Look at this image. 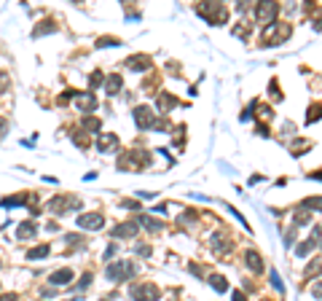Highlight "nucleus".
Returning <instances> with one entry per match:
<instances>
[{
  "label": "nucleus",
  "mask_w": 322,
  "mask_h": 301,
  "mask_svg": "<svg viewBox=\"0 0 322 301\" xmlns=\"http://www.w3.org/2000/svg\"><path fill=\"white\" fill-rule=\"evenodd\" d=\"M290 32H293L290 25H285V22H274V25L266 27V32H263V43L266 46H282L285 41L290 38Z\"/></svg>",
  "instance_id": "1"
},
{
  "label": "nucleus",
  "mask_w": 322,
  "mask_h": 301,
  "mask_svg": "<svg viewBox=\"0 0 322 301\" xmlns=\"http://www.w3.org/2000/svg\"><path fill=\"white\" fill-rule=\"evenodd\" d=\"M314 247H317V245H314V242H312V239H306V242H304V245H301V247H298V250H295V253H298V256H301V258H306V256H309V253H312V250H314Z\"/></svg>",
  "instance_id": "26"
},
{
  "label": "nucleus",
  "mask_w": 322,
  "mask_h": 301,
  "mask_svg": "<svg viewBox=\"0 0 322 301\" xmlns=\"http://www.w3.org/2000/svg\"><path fill=\"white\" fill-rule=\"evenodd\" d=\"M97 46H100V49H107V46H118V41L116 38H100Z\"/></svg>",
  "instance_id": "32"
},
{
  "label": "nucleus",
  "mask_w": 322,
  "mask_h": 301,
  "mask_svg": "<svg viewBox=\"0 0 322 301\" xmlns=\"http://www.w3.org/2000/svg\"><path fill=\"white\" fill-rule=\"evenodd\" d=\"M271 285L277 288V291H282V282H279V274L277 272H271Z\"/></svg>",
  "instance_id": "35"
},
{
  "label": "nucleus",
  "mask_w": 322,
  "mask_h": 301,
  "mask_svg": "<svg viewBox=\"0 0 322 301\" xmlns=\"http://www.w3.org/2000/svg\"><path fill=\"white\" fill-rule=\"evenodd\" d=\"M135 121H137V127H140V129H153V127H159V121L153 118V111H150L148 105L135 108Z\"/></svg>",
  "instance_id": "8"
},
{
  "label": "nucleus",
  "mask_w": 322,
  "mask_h": 301,
  "mask_svg": "<svg viewBox=\"0 0 322 301\" xmlns=\"http://www.w3.org/2000/svg\"><path fill=\"white\" fill-rule=\"evenodd\" d=\"M89 282H91V274L86 272V274H83V277H81V282H78V288H89Z\"/></svg>",
  "instance_id": "36"
},
{
  "label": "nucleus",
  "mask_w": 322,
  "mask_h": 301,
  "mask_svg": "<svg viewBox=\"0 0 322 301\" xmlns=\"http://www.w3.org/2000/svg\"><path fill=\"white\" fill-rule=\"evenodd\" d=\"M8 86H11V78H8L6 70H0V92H6Z\"/></svg>",
  "instance_id": "29"
},
{
  "label": "nucleus",
  "mask_w": 322,
  "mask_h": 301,
  "mask_svg": "<svg viewBox=\"0 0 322 301\" xmlns=\"http://www.w3.org/2000/svg\"><path fill=\"white\" fill-rule=\"evenodd\" d=\"M234 301H247V298H244V293H242V291H236V293H234Z\"/></svg>",
  "instance_id": "40"
},
{
  "label": "nucleus",
  "mask_w": 322,
  "mask_h": 301,
  "mask_svg": "<svg viewBox=\"0 0 322 301\" xmlns=\"http://www.w3.org/2000/svg\"><path fill=\"white\" fill-rule=\"evenodd\" d=\"M118 148V135H113V132H102V135H97V151L100 153H113Z\"/></svg>",
  "instance_id": "9"
},
{
  "label": "nucleus",
  "mask_w": 322,
  "mask_h": 301,
  "mask_svg": "<svg viewBox=\"0 0 322 301\" xmlns=\"http://www.w3.org/2000/svg\"><path fill=\"white\" fill-rule=\"evenodd\" d=\"M6 132H8V121H6V118H0V140L6 137Z\"/></svg>",
  "instance_id": "37"
},
{
  "label": "nucleus",
  "mask_w": 322,
  "mask_h": 301,
  "mask_svg": "<svg viewBox=\"0 0 322 301\" xmlns=\"http://www.w3.org/2000/svg\"><path fill=\"white\" fill-rule=\"evenodd\" d=\"M132 274H135V263L132 261H113L110 267H107V280H110V282H124Z\"/></svg>",
  "instance_id": "3"
},
{
  "label": "nucleus",
  "mask_w": 322,
  "mask_h": 301,
  "mask_svg": "<svg viewBox=\"0 0 322 301\" xmlns=\"http://www.w3.org/2000/svg\"><path fill=\"white\" fill-rule=\"evenodd\" d=\"M70 280H73V269H59V272H51L49 277L51 285H67Z\"/></svg>",
  "instance_id": "16"
},
{
  "label": "nucleus",
  "mask_w": 322,
  "mask_h": 301,
  "mask_svg": "<svg viewBox=\"0 0 322 301\" xmlns=\"http://www.w3.org/2000/svg\"><path fill=\"white\" fill-rule=\"evenodd\" d=\"M199 14L204 16L210 25H225V22H229V11H225L220 3H204V6H199Z\"/></svg>",
  "instance_id": "2"
},
{
  "label": "nucleus",
  "mask_w": 322,
  "mask_h": 301,
  "mask_svg": "<svg viewBox=\"0 0 322 301\" xmlns=\"http://www.w3.org/2000/svg\"><path fill=\"white\" fill-rule=\"evenodd\" d=\"M309 239H312V242H314V245H317V247H319V245H322V223H319V226H314V228H312V237H309Z\"/></svg>",
  "instance_id": "27"
},
{
  "label": "nucleus",
  "mask_w": 322,
  "mask_h": 301,
  "mask_svg": "<svg viewBox=\"0 0 322 301\" xmlns=\"http://www.w3.org/2000/svg\"><path fill=\"white\" fill-rule=\"evenodd\" d=\"M210 285H212L218 293H225V291H229V280H225L223 274H210Z\"/></svg>",
  "instance_id": "18"
},
{
  "label": "nucleus",
  "mask_w": 322,
  "mask_h": 301,
  "mask_svg": "<svg viewBox=\"0 0 322 301\" xmlns=\"http://www.w3.org/2000/svg\"><path fill=\"white\" fill-rule=\"evenodd\" d=\"M309 146H312L309 140H295V143H293V153H295V156H301V151L309 148Z\"/></svg>",
  "instance_id": "28"
},
{
  "label": "nucleus",
  "mask_w": 322,
  "mask_h": 301,
  "mask_svg": "<svg viewBox=\"0 0 322 301\" xmlns=\"http://www.w3.org/2000/svg\"><path fill=\"white\" fill-rule=\"evenodd\" d=\"M35 234H38L35 221H25V223H19V228H16V239H32Z\"/></svg>",
  "instance_id": "13"
},
{
  "label": "nucleus",
  "mask_w": 322,
  "mask_h": 301,
  "mask_svg": "<svg viewBox=\"0 0 322 301\" xmlns=\"http://www.w3.org/2000/svg\"><path fill=\"white\" fill-rule=\"evenodd\" d=\"M100 83H102V73L97 70V73H91V76H89V86H100Z\"/></svg>",
  "instance_id": "33"
},
{
  "label": "nucleus",
  "mask_w": 322,
  "mask_h": 301,
  "mask_svg": "<svg viewBox=\"0 0 322 301\" xmlns=\"http://www.w3.org/2000/svg\"><path fill=\"white\" fill-rule=\"evenodd\" d=\"M49 210L56 213V215H65L67 210H81V199H75V197H59V199H51V202H49Z\"/></svg>",
  "instance_id": "6"
},
{
  "label": "nucleus",
  "mask_w": 322,
  "mask_h": 301,
  "mask_svg": "<svg viewBox=\"0 0 322 301\" xmlns=\"http://www.w3.org/2000/svg\"><path fill=\"white\" fill-rule=\"evenodd\" d=\"M73 105H75V111L81 113H94L97 111V94L94 92H81V94H73Z\"/></svg>",
  "instance_id": "4"
},
{
  "label": "nucleus",
  "mask_w": 322,
  "mask_h": 301,
  "mask_svg": "<svg viewBox=\"0 0 322 301\" xmlns=\"http://www.w3.org/2000/svg\"><path fill=\"white\" fill-rule=\"evenodd\" d=\"M260 118H269V121H271V118H274V111H271V105H260V113H258Z\"/></svg>",
  "instance_id": "30"
},
{
  "label": "nucleus",
  "mask_w": 322,
  "mask_h": 301,
  "mask_svg": "<svg viewBox=\"0 0 322 301\" xmlns=\"http://www.w3.org/2000/svg\"><path fill=\"white\" fill-rule=\"evenodd\" d=\"M156 105H159V111H161V113H169L172 108L177 105V97H172V94H166V92H164V94H159V97H156Z\"/></svg>",
  "instance_id": "17"
},
{
  "label": "nucleus",
  "mask_w": 322,
  "mask_h": 301,
  "mask_svg": "<svg viewBox=\"0 0 322 301\" xmlns=\"http://www.w3.org/2000/svg\"><path fill=\"white\" fill-rule=\"evenodd\" d=\"M244 261H247V267L253 269L255 274H260V272H263V258H260L255 250H247V253H244Z\"/></svg>",
  "instance_id": "14"
},
{
  "label": "nucleus",
  "mask_w": 322,
  "mask_h": 301,
  "mask_svg": "<svg viewBox=\"0 0 322 301\" xmlns=\"http://www.w3.org/2000/svg\"><path fill=\"white\" fill-rule=\"evenodd\" d=\"M81 127H83V129H89L91 135H97L102 124H100V118H94V116H86V118H83V121H81Z\"/></svg>",
  "instance_id": "19"
},
{
  "label": "nucleus",
  "mask_w": 322,
  "mask_h": 301,
  "mask_svg": "<svg viewBox=\"0 0 322 301\" xmlns=\"http://www.w3.org/2000/svg\"><path fill=\"white\" fill-rule=\"evenodd\" d=\"M132 298L135 301H156L159 298V288L153 282H140L132 288Z\"/></svg>",
  "instance_id": "7"
},
{
  "label": "nucleus",
  "mask_w": 322,
  "mask_h": 301,
  "mask_svg": "<svg viewBox=\"0 0 322 301\" xmlns=\"http://www.w3.org/2000/svg\"><path fill=\"white\" fill-rule=\"evenodd\" d=\"M137 253H140V256H145V258H148V256H150V247H148V245H137Z\"/></svg>",
  "instance_id": "38"
},
{
  "label": "nucleus",
  "mask_w": 322,
  "mask_h": 301,
  "mask_svg": "<svg viewBox=\"0 0 322 301\" xmlns=\"http://www.w3.org/2000/svg\"><path fill=\"white\" fill-rule=\"evenodd\" d=\"M0 301H16V296H11V293H8V296H0Z\"/></svg>",
  "instance_id": "41"
},
{
  "label": "nucleus",
  "mask_w": 322,
  "mask_h": 301,
  "mask_svg": "<svg viewBox=\"0 0 322 301\" xmlns=\"http://www.w3.org/2000/svg\"><path fill=\"white\" fill-rule=\"evenodd\" d=\"M312 293H314L317 298H322V282H317V285L312 288Z\"/></svg>",
  "instance_id": "39"
},
{
  "label": "nucleus",
  "mask_w": 322,
  "mask_h": 301,
  "mask_svg": "<svg viewBox=\"0 0 322 301\" xmlns=\"http://www.w3.org/2000/svg\"><path fill=\"white\" fill-rule=\"evenodd\" d=\"M19 204H27V194H19L14 199H3V207H19Z\"/></svg>",
  "instance_id": "24"
},
{
  "label": "nucleus",
  "mask_w": 322,
  "mask_h": 301,
  "mask_svg": "<svg viewBox=\"0 0 322 301\" xmlns=\"http://www.w3.org/2000/svg\"><path fill=\"white\" fill-rule=\"evenodd\" d=\"M126 67H129V70H135V73H140V70H148V67H150V57H145V54H135V57H129V59H126Z\"/></svg>",
  "instance_id": "11"
},
{
  "label": "nucleus",
  "mask_w": 322,
  "mask_h": 301,
  "mask_svg": "<svg viewBox=\"0 0 322 301\" xmlns=\"http://www.w3.org/2000/svg\"><path fill=\"white\" fill-rule=\"evenodd\" d=\"M75 223H78L81 228H91V232H97V228H102V226H105V221H102V215H100V213H86V215H78Z\"/></svg>",
  "instance_id": "10"
},
{
  "label": "nucleus",
  "mask_w": 322,
  "mask_h": 301,
  "mask_svg": "<svg viewBox=\"0 0 322 301\" xmlns=\"http://www.w3.org/2000/svg\"><path fill=\"white\" fill-rule=\"evenodd\" d=\"M121 86H124V81H121V76H118V73H110V76L105 78V92L107 94H118V92H121Z\"/></svg>",
  "instance_id": "15"
},
{
  "label": "nucleus",
  "mask_w": 322,
  "mask_h": 301,
  "mask_svg": "<svg viewBox=\"0 0 322 301\" xmlns=\"http://www.w3.org/2000/svg\"><path fill=\"white\" fill-rule=\"evenodd\" d=\"M319 272H322V263H309V267H306V277H314Z\"/></svg>",
  "instance_id": "31"
},
{
  "label": "nucleus",
  "mask_w": 322,
  "mask_h": 301,
  "mask_svg": "<svg viewBox=\"0 0 322 301\" xmlns=\"http://www.w3.org/2000/svg\"><path fill=\"white\" fill-rule=\"evenodd\" d=\"M271 97H274V100H277V102L282 100V92L277 89V81H271Z\"/></svg>",
  "instance_id": "34"
},
{
  "label": "nucleus",
  "mask_w": 322,
  "mask_h": 301,
  "mask_svg": "<svg viewBox=\"0 0 322 301\" xmlns=\"http://www.w3.org/2000/svg\"><path fill=\"white\" fill-rule=\"evenodd\" d=\"M56 30V25L54 22H41V27H35L32 30V38H41V35H49V32H54Z\"/></svg>",
  "instance_id": "20"
},
{
  "label": "nucleus",
  "mask_w": 322,
  "mask_h": 301,
  "mask_svg": "<svg viewBox=\"0 0 322 301\" xmlns=\"http://www.w3.org/2000/svg\"><path fill=\"white\" fill-rule=\"evenodd\" d=\"M137 223H142L145 228H150V232H161V223L153 221V218H148V215H137Z\"/></svg>",
  "instance_id": "23"
},
{
  "label": "nucleus",
  "mask_w": 322,
  "mask_h": 301,
  "mask_svg": "<svg viewBox=\"0 0 322 301\" xmlns=\"http://www.w3.org/2000/svg\"><path fill=\"white\" fill-rule=\"evenodd\" d=\"M140 232V223L137 221H129V223H121L113 228V237H135Z\"/></svg>",
  "instance_id": "12"
},
{
  "label": "nucleus",
  "mask_w": 322,
  "mask_h": 301,
  "mask_svg": "<svg viewBox=\"0 0 322 301\" xmlns=\"http://www.w3.org/2000/svg\"><path fill=\"white\" fill-rule=\"evenodd\" d=\"M322 118V105H309V113H306V124H312V121H319Z\"/></svg>",
  "instance_id": "22"
},
{
  "label": "nucleus",
  "mask_w": 322,
  "mask_h": 301,
  "mask_svg": "<svg viewBox=\"0 0 322 301\" xmlns=\"http://www.w3.org/2000/svg\"><path fill=\"white\" fill-rule=\"evenodd\" d=\"M304 210H322V197H312L304 202Z\"/></svg>",
  "instance_id": "25"
},
{
  "label": "nucleus",
  "mask_w": 322,
  "mask_h": 301,
  "mask_svg": "<svg viewBox=\"0 0 322 301\" xmlns=\"http://www.w3.org/2000/svg\"><path fill=\"white\" fill-rule=\"evenodd\" d=\"M49 250H51L49 245H38V247H32V250L27 253V258H30V261H38V258H46V256H49Z\"/></svg>",
  "instance_id": "21"
},
{
  "label": "nucleus",
  "mask_w": 322,
  "mask_h": 301,
  "mask_svg": "<svg viewBox=\"0 0 322 301\" xmlns=\"http://www.w3.org/2000/svg\"><path fill=\"white\" fill-rule=\"evenodd\" d=\"M279 14V6L277 3H258L255 6V19H258V25H274V19H277Z\"/></svg>",
  "instance_id": "5"
}]
</instances>
